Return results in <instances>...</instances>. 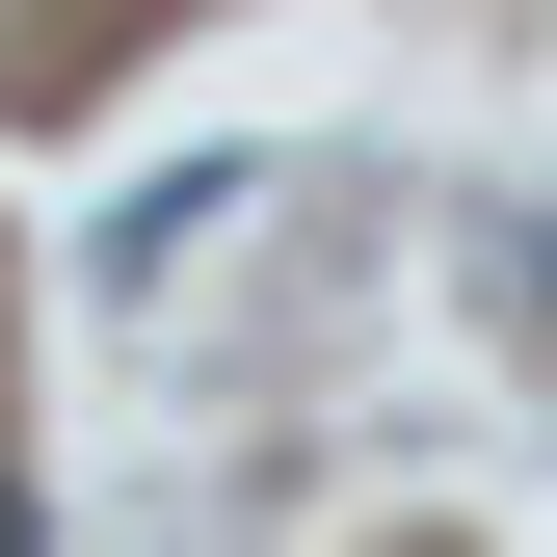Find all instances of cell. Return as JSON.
I'll return each instance as SVG.
<instances>
[{
	"instance_id": "1",
	"label": "cell",
	"mask_w": 557,
	"mask_h": 557,
	"mask_svg": "<svg viewBox=\"0 0 557 557\" xmlns=\"http://www.w3.org/2000/svg\"><path fill=\"white\" fill-rule=\"evenodd\" d=\"M0 557H53V505H27V478H0Z\"/></svg>"
}]
</instances>
